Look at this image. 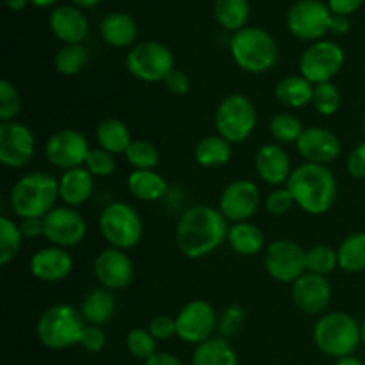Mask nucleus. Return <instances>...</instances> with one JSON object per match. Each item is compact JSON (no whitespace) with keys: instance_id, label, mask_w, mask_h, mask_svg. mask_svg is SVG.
Returning <instances> with one entry per match:
<instances>
[{"instance_id":"nucleus-1","label":"nucleus","mask_w":365,"mask_h":365,"mask_svg":"<svg viewBox=\"0 0 365 365\" xmlns=\"http://www.w3.org/2000/svg\"><path fill=\"white\" fill-rule=\"evenodd\" d=\"M228 237L227 217L209 205L185 210L177 225V245L187 259H203Z\"/></svg>"},{"instance_id":"nucleus-2","label":"nucleus","mask_w":365,"mask_h":365,"mask_svg":"<svg viewBox=\"0 0 365 365\" xmlns=\"http://www.w3.org/2000/svg\"><path fill=\"white\" fill-rule=\"evenodd\" d=\"M296 205L312 216H321L331 209L337 196V182L334 173L323 164L305 163L292 170L287 180Z\"/></svg>"},{"instance_id":"nucleus-3","label":"nucleus","mask_w":365,"mask_h":365,"mask_svg":"<svg viewBox=\"0 0 365 365\" xmlns=\"http://www.w3.org/2000/svg\"><path fill=\"white\" fill-rule=\"evenodd\" d=\"M59 198V182L50 173L34 171L24 175L11 191V207L21 220L45 217L56 209Z\"/></svg>"},{"instance_id":"nucleus-4","label":"nucleus","mask_w":365,"mask_h":365,"mask_svg":"<svg viewBox=\"0 0 365 365\" xmlns=\"http://www.w3.org/2000/svg\"><path fill=\"white\" fill-rule=\"evenodd\" d=\"M230 52L235 64L248 73H264L278 61L277 41L259 27H245L234 34Z\"/></svg>"},{"instance_id":"nucleus-5","label":"nucleus","mask_w":365,"mask_h":365,"mask_svg":"<svg viewBox=\"0 0 365 365\" xmlns=\"http://www.w3.org/2000/svg\"><path fill=\"white\" fill-rule=\"evenodd\" d=\"M314 342L328 356H351L362 342L360 324L349 314H324L314 327Z\"/></svg>"},{"instance_id":"nucleus-6","label":"nucleus","mask_w":365,"mask_h":365,"mask_svg":"<svg viewBox=\"0 0 365 365\" xmlns=\"http://www.w3.org/2000/svg\"><path fill=\"white\" fill-rule=\"evenodd\" d=\"M84 317L73 307L59 303L43 312L38 321V337L48 349H68L81 344Z\"/></svg>"},{"instance_id":"nucleus-7","label":"nucleus","mask_w":365,"mask_h":365,"mask_svg":"<svg viewBox=\"0 0 365 365\" xmlns=\"http://www.w3.org/2000/svg\"><path fill=\"white\" fill-rule=\"evenodd\" d=\"M100 232L113 248L130 250L143 237L141 216L128 203L114 202L100 214Z\"/></svg>"},{"instance_id":"nucleus-8","label":"nucleus","mask_w":365,"mask_h":365,"mask_svg":"<svg viewBox=\"0 0 365 365\" xmlns=\"http://www.w3.org/2000/svg\"><path fill=\"white\" fill-rule=\"evenodd\" d=\"M257 125V110L245 95H230L216 110V127L221 138L230 145H239L252 135Z\"/></svg>"},{"instance_id":"nucleus-9","label":"nucleus","mask_w":365,"mask_h":365,"mask_svg":"<svg viewBox=\"0 0 365 365\" xmlns=\"http://www.w3.org/2000/svg\"><path fill=\"white\" fill-rule=\"evenodd\" d=\"M127 70L143 82L166 81L175 70V57L163 43L143 41L128 52Z\"/></svg>"},{"instance_id":"nucleus-10","label":"nucleus","mask_w":365,"mask_h":365,"mask_svg":"<svg viewBox=\"0 0 365 365\" xmlns=\"http://www.w3.org/2000/svg\"><path fill=\"white\" fill-rule=\"evenodd\" d=\"M334 13L321 0H299L287 13V27L292 36L305 41L319 39L330 31Z\"/></svg>"},{"instance_id":"nucleus-11","label":"nucleus","mask_w":365,"mask_h":365,"mask_svg":"<svg viewBox=\"0 0 365 365\" xmlns=\"http://www.w3.org/2000/svg\"><path fill=\"white\" fill-rule=\"evenodd\" d=\"M344 66V50L334 41H316L299 59L302 75L312 84L330 82Z\"/></svg>"},{"instance_id":"nucleus-12","label":"nucleus","mask_w":365,"mask_h":365,"mask_svg":"<svg viewBox=\"0 0 365 365\" xmlns=\"http://www.w3.org/2000/svg\"><path fill=\"white\" fill-rule=\"evenodd\" d=\"M264 264L271 278L284 284H294L307 271V252L294 241L278 239L267 246Z\"/></svg>"},{"instance_id":"nucleus-13","label":"nucleus","mask_w":365,"mask_h":365,"mask_svg":"<svg viewBox=\"0 0 365 365\" xmlns=\"http://www.w3.org/2000/svg\"><path fill=\"white\" fill-rule=\"evenodd\" d=\"M175 323H177V337L180 341L198 346L212 337L214 327H216V312L210 303L195 299L182 307L178 316L175 317Z\"/></svg>"},{"instance_id":"nucleus-14","label":"nucleus","mask_w":365,"mask_h":365,"mask_svg":"<svg viewBox=\"0 0 365 365\" xmlns=\"http://www.w3.org/2000/svg\"><path fill=\"white\" fill-rule=\"evenodd\" d=\"M89 152L91 150L84 135L71 128L52 134L45 145V155L48 163L66 171L86 164Z\"/></svg>"},{"instance_id":"nucleus-15","label":"nucleus","mask_w":365,"mask_h":365,"mask_svg":"<svg viewBox=\"0 0 365 365\" xmlns=\"http://www.w3.org/2000/svg\"><path fill=\"white\" fill-rule=\"evenodd\" d=\"M36 143L31 128L18 121L0 123V163L7 168H24L34 157Z\"/></svg>"},{"instance_id":"nucleus-16","label":"nucleus","mask_w":365,"mask_h":365,"mask_svg":"<svg viewBox=\"0 0 365 365\" xmlns=\"http://www.w3.org/2000/svg\"><path fill=\"white\" fill-rule=\"evenodd\" d=\"M43 223H45V237L59 248L77 246L88 232L82 214L71 207H56L52 212L43 217Z\"/></svg>"},{"instance_id":"nucleus-17","label":"nucleus","mask_w":365,"mask_h":365,"mask_svg":"<svg viewBox=\"0 0 365 365\" xmlns=\"http://www.w3.org/2000/svg\"><path fill=\"white\" fill-rule=\"evenodd\" d=\"M260 203V191L255 182L235 180L225 187L220 198V210L227 221L245 223L257 212Z\"/></svg>"},{"instance_id":"nucleus-18","label":"nucleus","mask_w":365,"mask_h":365,"mask_svg":"<svg viewBox=\"0 0 365 365\" xmlns=\"http://www.w3.org/2000/svg\"><path fill=\"white\" fill-rule=\"evenodd\" d=\"M95 277L100 285L109 291H120L132 282L134 266L123 250L107 248L95 259Z\"/></svg>"},{"instance_id":"nucleus-19","label":"nucleus","mask_w":365,"mask_h":365,"mask_svg":"<svg viewBox=\"0 0 365 365\" xmlns=\"http://www.w3.org/2000/svg\"><path fill=\"white\" fill-rule=\"evenodd\" d=\"M292 299L302 312L321 314L331 302V287L321 274L305 273L292 284Z\"/></svg>"},{"instance_id":"nucleus-20","label":"nucleus","mask_w":365,"mask_h":365,"mask_svg":"<svg viewBox=\"0 0 365 365\" xmlns=\"http://www.w3.org/2000/svg\"><path fill=\"white\" fill-rule=\"evenodd\" d=\"M299 155L307 163L314 164H328L335 160L341 153V141L334 132L323 127H309L303 130L296 143Z\"/></svg>"},{"instance_id":"nucleus-21","label":"nucleus","mask_w":365,"mask_h":365,"mask_svg":"<svg viewBox=\"0 0 365 365\" xmlns=\"http://www.w3.org/2000/svg\"><path fill=\"white\" fill-rule=\"evenodd\" d=\"M73 269V259L66 250L59 246H48L36 252L31 259L32 277L41 282H61Z\"/></svg>"},{"instance_id":"nucleus-22","label":"nucleus","mask_w":365,"mask_h":365,"mask_svg":"<svg viewBox=\"0 0 365 365\" xmlns=\"http://www.w3.org/2000/svg\"><path fill=\"white\" fill-rule=\"evenodd\" d=\"M50 29L64 45H81L88 36L89 24L77 7L61 6L50 14Z\"/></svg>"},{"instance_id":"nucleus-23","label":"nucleus","mask_w":365,"mask_h":365,"mask_svg":"<svg viewBox=\"0 0 365 365\" xmlns=\"http://www.w3.org/2000/svg\"><path fill=\"white\" fill-rule=\"evenodd\" d=\"M257 173L266 184L280 187L282 184H287L291 177V160L285 150L278 145H266L259 150L255 157Z\"/></svg>"},{"instance_id":"nucleus-24","label":"nucleus","mask_w":365,"mask_h":365,"mask_svg":"<svg viewBox=\"0 0 365 365\" xmlns=\"http://www.w3.org/2000/svg\"><path fill=\"white\" fill-rule=\"evenodd\" d=\"M93 195V175L88 168H73L64 171L59 180V198L66 205L78 207L88 202Z\"/></svg>"},{"instance_id":"nucleus-25","label":"nucleus","mask_w":365,"mask_h":365,"mask_svg":"<svg viewBox=\"0 0 365 365\" xmlns=\"http://www.w3.org/2000/svg\"><path fill=\"white\" fill-rule=\"evenodd\" d=\"M100 34L107 45L114 48H125L132 45L138 36V25L127 13H110L100 24Z\"/></svg>"},{"instance_id":"nucleus-26","label":"nucleus","mask_w":365,"mask_h":365,"mask_svg":"<svg viewBox=\"0 0 365 365\" xmlns=\"http://www.w3.org/2000/svg\"><path fill=\"white\" fill-rule=\"evenodd\" d=\"M116 310V299L113 292L106 287H96L84 298L81 307V314L84 321H88L93 327H102L109 323L110 317Z\"/></svg>"},{"instance_id":"nucleus-27","label":"nucleus","mask_w":365,"mask_h":365,"mask_svg":"<svg viewBox=\"0 0 365 365\" xmlns=\"http://www.w3.org/2000/svg\"><path fill=\"white\" fill-rule=\"evenodd\" d=\"M128 192L141 202H155L168 191V184L157 171L135 170L128 175Z\"/></svg>"},{"instance_id":"nucleus-28","label":"nucleus","mask_w":365,"mask_h":365,"mask_svg":"<svg viewBox=\"0 0 365 365\" xmlns=\"http://www.w3.org/2000/svg\"><path fill=\"white\" fill-rule=\"evenodd\" d=\"M277 98L278 102L284 103L285 107L291 109H299L305 107L307 103L312 102L314 98V84L307 81L305 77L299 75H289V77L282 78L277 84Z\"/></svg>"},{"instance_id":"nucleus-29","label":"nucleus","mask_w":365,"mask_h":365,"mask_svg":"<svg viewBox=\"0 0 365 365\" xmlns=\"http://www.w3.org/2000/svg\"><path fill=\"white\" fill-rule=\"evenodd\" d=\"M96 141H98L100 148L116 155V153L127 152L132 139L128 127L123 121L109 118V120L100 121V125L96 127Z\"/></svg>"},{"instance_id":"nucleus-30","label":"nucleus","mask_w":365,"mask_h":365,"mask_svg":"<svg viewBox=\"0 0 365 365\" xmlns=\"http://www.w3.org/2000/svg\"><path fill=\"white\" fill-rule=\"evenodd\" d=\"M192 365H237V355L225 339L210 337L196 346Z\"/></svg>"},{"instance_id":"nucleus-31","label":"nucleus","mask_w":365,"mask_h":365,"mask_svg":"<svg viewBox=\"0 0 365 365\" xmlns=\"http://www.w3.org/2000/svg\"><path fill=\"white\" fill-rule=\"evenodd\" d=\"M228 242L239 255H255L264 248V234L259 227L248 223H235L228 228Z\"/></svg>"},{"instance_id":"nucleus-32","label":"nucleus","mask_w":365,"mask_h":365,"mask_svg":"<svg viewBox=\"0 0 365 365\" xmlns=\"http://www.w3.org/2000/svg\"><path fill=\"white\" fill-rule=\"evenodd\" d=\"M232 145L225 138L217 135H207L196 145L195 159L200 166L216 168L223 166L230 160Z\"/></svg>"},{"instance_id":"nucleus-33","label":"nucleus","mask_w":365,"mask_h":365,"mask_svg":"<svg viewBox=\"0 0 365 365\" xmlns=\"http://www.w3.org/2000/svg\"><path fill=\"white\" fill-rule=\"evenodd\" d=\"M214 18L227 31H241L250 18L248 0H214Z\"/></svg>"},{"instance_id":"nucleus-34","label":"nucleus","mask_w":365,"mask_h":365,"mask_svg":"<svg viewBox=\"0 0 365 365\" xmlns=\"http://www.w3.org/2000/svg\"><path fill=\"white\" fill-rule=\"evenodd\" d=\"M339 267L346 273L365 271V232H359L342 241L337 250Z\"/></svg>"},{"instance_id":"nucleus-35","label":"nucleus","mask_w":365,"mask_h":365,"mask_svg":"<svg viewBox=\"0 0 365 365\" xmlns=\"http://www.w3.org/2000/svg\"><path fill=\"white\" fill-rule=\"evenodd\" d=\"M56 70L61 75H77L88 64V50L82 45H64L56 53Z\"/></svg>"},{"instance_id":"nucleus-36","label":"nucleus","mask_w":365,"mask_h":365,"mask_svg":"<svg viewBox=\"0 0 365 365\" xmlns=\"http://www.w3.org/2000/svg\"><path fill=\"white\" fill-rule=\"evenodd\" d=\"M21 239L24 235H21L20 227L14 225L9 217H0V264L2 266H7L18 255Z\"/></svg>"},{"instance_id":"nucleus-37","label":"nucleus","mask_w":365,"mask_h":365,"mask_svg":"<svg viewBox=\"0 0 365 365\" xmlns=\"http://www.w3.org/2000/svg\"><path fill=\"white\" fill-rule=\"evenodd\" d=\"M269 130L277 141L291 145V143H298L299 135L303 134V123L298 116L291 113H280L273 116L269 123Z\"/></svg>"},{"instance_id":"nucleus-38","label":"nucleus","mask_w":365,"mask_h":365,"mask_svg":"<svg viewBox=\"0 0 365 365\" xmlns=\"http://www.w3.org/2000/svg\"><path fill=\"white\" fill-rule=\"evenodd\" d=\"M337 266V252H334L330 246L317 245L312 246V248L307 252V271H309V273L327 277V274H330Z\"/></svg>"},{"instance_id":"nucleus-39","label":"nucleus","mask_w":365,"mask_h":365,"mask_svg":"<svg viewBox=\"0 0 365 365\" xmlns=\"http://www.w3.org/2000/svg\"><path fill=\"white\" fill-rule=\"evenodd\" d=\"M125 157L135 170H153L159 164V150L152 143L143 139L132 141L125 152Z\"/></svg>"},{"instance_id":"nucleus-40","label":"nucleus","mask_w":365,"mask_h":365,"mask_svg":"<svg viewBox=\"0 0 365 365\" xmlns=\"http://www.w3.org/2000/svg\"><path fill=\"white\" fill-rule=\"evenodd\" d=\"M312 103L317 109V113H321L323 116H334L342 103L341 91H339L337 86L331 84V82L316 84L314 86Z\"/></svg>"},{"instance_id":"nucleus-41","label":"nucleus","mask_w":365,"mask_h":365,"mask_svg":"<svg viewBox=\"0 0 365 365\" xmlns=\"http://www.w3.org/2000/svg\"><path fill=\"white\" fill-rule=\"evenodd\" d=\"M127 348L135 359L145 360L146 362L150 356H153L157 353V341L148 330L134 328V330L128 331L127 335Z\"/></svg>"},{"instance_id":"nucleus-42","label":"nucleus","mask_w":365,"mask_h":365,"mask_svg":"<svg viewBox=\"0 0 365 365\" xmlns=\"http://www.w3.org/2000/svg\"><path fill=\"white\" fill-rule=\"evenodd\" d=\"M21 109V100L16 88L7 78L0 81V120L14 121Z\"/></svg>"},{"instance_id":"nucleus-43","label":"nucleus","mask_w":365,"mask_h":365,"mask_svg":"<svg viewBox=\"0 0 365 365\" xmlns=\"http://www.w3.org/2000/svg\"><path fill=\"white\" fill-rule=\"evenodd\" d=\"M86 168L89 170V173L96 175V177H109L116 170V160H114L113 153L96 148L89 152L88 159H86Z\"/></svg>"},{"instance_id":"nucleus-44","label":"nucleus","mask_w":365,"mask_h":365,"mask_svg":"<svg viewBox=\"0 0 365 365\" xmlns=\"http://www.w3.org/2000/svg\"><path fill=\"white\" fill-rule=\"evenodd\" d=\"M294 203V198H292L291 191L287 187H278L267 195L266 210L273 216H284L292 209Z\"/></svg>"},{"instance_id":"nucleus-45","label":"nucleus","mask_w":365,"mask_h":365,"mask_svg":"<svg viewBox=\"0 0 365 365\" xmlns=\"http://www.w3.org/2000/svg\"><path fill=\"white\" fill-rule=\"evenodd\" d=\"M148 331L155 337V341H168L177 335V323L170 316H157L150 321Z\"/></svg>"},{"instance_id":"nucleus-46","label":"nucleus","mask_w":365,"mask_h":365,"mask_svg":"<svg viewBox=\"0 0 365 365\" xmlns=\"http://www.w3.org/2000/svg\"><path fill=\"white\" fill-rule=\"evenodd\" d=\"M81 346L89 353H98L102 351L103 346H106V334L100 327H89L84 328L82 331V337H81Z\"/></svg>"},{"instance_id":"nucleus-47","label":"nucleus","mask_w":365,"mask_h":365,"mask_svg":"<svg viewBox=\"0 0 365 365\" xmlns=\"http://www.w3.org/2000/svg\"><path fill=\"white\" fill-rule=\"evenodd\" d=\"M164 84H166L168 91L173 93V95H185V93L189 91V88H191V81H189L187 75L180 70L171 71L166 77V81H164Z\"/></svg>"},{"instance_id":"nucleus-48","label":"nucleus","mask_w":365,"mask_h":365,"mask_svg":"<svg viewBox=\"0 0 365 365\" xmlns=\"http://www.w3.org/2000/svg\"><path fill=\"white\" fill-rule=\"evenodd\" d=\"M348 171L351 177L365 178V143L356 146L348 157Z\"/></svg>"},{"instance_id":"nucleus-49","label":"nucleus","mask_w":365,"mask_h":365,"mask_svg":"<svg viewBox=\"0 0 365 365\" xmlns=\"http://www.w3.org/2000/svg\"><path fill=\"white\" fill-rule=\"evenodd\" d=\"M364 0H328V7L335 16H349L355 13Z\"/></svg>"},{"instance_id":"nucleus-50","label":"nucleus","mask_w":365,"mask_h":365,"mask_svg":"<svg viewBox=\"0 0 365 365\" xmlns=\"http://www.w3.org/2000/svg\"><path fill=\"white\" fill-rule=\"evenodd\" d=\"M20 232L27 239H38L39 235H45L43 217H29V220H24V223L20 225Z\"/></svg>"},{"instance_id":"nucleus-51","label":"nucleus","mask_w":365,"mask_h":365,"mask_svg":"<svg viewBox=\"0 0 365 365\" xmlns=\"http://www.w3.org/2000/svg\"><path fill=\"white\" fill-rule=\"evenodd\" d=\"M145 365H182V362L175 355H170V353H155V355L146 360Z\"/></svg>"},{"instance_id":"nucleus-52","label":"nucleus","mask_w":365,"mask_h":365,"mask_svg":"<svg viewBox=\"0 0 365 365\" xmlns=\"http://www.w3.org/2000/svg\"><path fill=\"white\" fill-rule=\"evenodd\" d=\"M351 24H349L348 16H335L331 18V25H330V31L335 32V34H346L349 31Z\"/></svg>"},{"instance_id":"nucleus-53","label":"nucleus","mask_w":365,"mask_h":365,"mask_svg":"<svg viewBox=\"0 0 365 365\" xmlns=\"http://www.w3.org/2000/svg\"><path fill=\"white\" fill-rule=\"evenodd\" d=\"M242 319V314L239 309H228L227 314H225V323L223 327H227V324H230V330H234L235 327H237L239 323H241Z\"/></svg>"},{"instance_id":"nucleus-54","label":"nucleus","mask_w":365,"mask_h":365,"mask_svg":"<svg viewBox=\"0 0 365 365\" xmlns=\"http://www.w3.org/2000/svg\"><path fill=\"white\" fill-rule=\"evenodd\" d=\"M27 2H31V0H6L7 7H9L11 11H21L27 6Z\"/></svg>"},{"instance_id":"nucleus-55","label":"nucleus","mask_w":365,"mask_h":365,"mask_svg":"<svg viewBox=\"0 0 365 365\" xmlns=\"http://www.w3.org/2000/svg\"><path fill=\"white\" fill-rule=\"evenodd\" d=\"M335 365H364L362 360L355 359V356H344V359H339Z\"/></svg>"},{"instance_id":"nucleus-56","label":"nucleus","mask_w":365,"mask_h":365,"mask_svg":"<svg viewBox=\"0 0 365 365\" xmlns=\"http://www.w3.org/2000/svg\"><path fill=\"white\" fill-rule=\"evenodd\" d=\"M73 2L81 7H95L100 0H73Z\"/></svg>"},{"instance_id":"nucleus-57","label":"nucleus","mask_w":365,"mask_h":365,"mask_svg":"<svg viewBox=\"0 0 365 365\" xmlns=\"http://www.w3.org/2000/svg\"><path fill=\"white\" fill-rule=\"evenodd\" d=\"M32 4H34L36 7H46V6H52V4H56L57 0H31Z\"/></svg>"},{"instance_id":"nucleus-58","label":"nucleus","mask_w":365,"mask_h":365,"mask_svg":"<svg viewBox=\"0 0 365 365\" xmlns=\"http://www.w3.org/2000/svg\"><path fill=\"white\" fill-rule=\"evenodd\" d=\"M360 335H362V344L365 346V319H364V323L360 324Z\"/></svg>"},{"instance_id":"nucleus-59","label":"nucleus","mask_w":365,"mask_h":365,"mask_svg":"<svg viewBox=\"0 0 365 365\" xmlns=\"http://www.w3.org/2000/svg\"><path fill=\"white\" fill-rule=\"evenodd\" d=\"M362 125H364V132H365V113H364V120H362Z\"/></svg>"}]
</instances>
